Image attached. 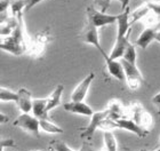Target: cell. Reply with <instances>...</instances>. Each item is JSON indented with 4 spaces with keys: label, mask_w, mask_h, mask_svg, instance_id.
<instances>
[{
    "label": "cell",
    "mask_w": 160,
    "mask_h": 151,
    "mask_svg": "<svg viewBox=\"0 0 160 151\" xmlns=\"http://www.w3.org/2000/svg\"><path fill=\"white\" fill-rule=\"evenodd\" d=\"M30 41L31 39H27L25 37L23 20H21L20 25L14 30L13 33L7 37H1L0 46L2 50H6L15 56H20L22 54L28 53Z\"/></svg>",
    "instance_id": "1"
},
{
    "label": "cell",
    "mask_w": 160,
    "mask_h": 151,
    "mask_svg": "<svg viewBox=\"0 0 160 151\" xmlns=\"http://www.w3.org/2000/svg\"><path fill=\"white\" fill-rule=\"evenodd\" d=\"M118 24V34L116 39V44L110 53V58L118 60L119 57L123 56V53L126 50L127 46L129 45L128 36L130 32V23H129V9L122 10V13L119 14V18L117 21Z\"/></svg>",
    "instance_id": "2"
},
{
    "label": "cell",
    "mask_w": 160,
    "mask_h": 151,
    "mask_svg": "<svg viewBox=\"0 0 160 151\" xmlns=\"http://www.w3.org/2000/svg\"><path fill=\"white\" fill-rule=\"evenodd\" d=\"M129 113L132 116L135 123H136L140 127H142L145 131L150 132L152 125H153V118L151 116L149 111H147L143 108V105L137 102V101H133L129 104Z\"/></svg>",
    "instance_id": "3"
},
{
    "label": "cell",
    "mask_w": 160,
    "mask_h": 151,
    "mask_svg": "<svg viewBox=\"0 0 160 151\" xmlns=\"http://www.w3.org/2000/svg\"><path fill=\"white\" fill-rule=\"evenodd\" d=\"M86 15H87V22H89L96 27L97 29L109 24L117 23L118 18H119V14L118 15H110L104 12L97 10L94 6H87L86 8Z\"/></svg>",
    "instance_id": "4"
},
{
    "label": "cell",
    "mask_w": 160,
    "mask_h": 151,
    "mask_svg": "<svg viewBox=\"0 0 160 151\" xmlns=\"http://www.w3.org/2000/svg\"><path fill=\"white\" fill-rule=\"evenodd\" d=\"M50 33L49 29L47 28L45 30L38 32L33 37V39H31L30 45H29V49H28V54L33 58H39L45 52L47 44L50 41Z\"/></svg>",
    "instance_id": "5"
},
{
    "label": "cell",
    "mask_w": 160,
    "mask_h": 151,
    "mask_svg": "<svg viewBox=\"0 0 160 151\" xmlns=\"http://www.w3.org/2000/svg\"><path fill=\"white\" fill-rule=\"evenodd\" d=\"M121 64L125 70V78H126L127 86L132 89V91H136L140 88V86L143 84L144 78L141 73V71L137 69L136 64L129 63L126 60H121Z\"/></svg>",
    "instance_id": "6"
},
{
    "label": "cell",
    "mask_w": 160,
    "mask_h": 151,
    "mask_svg": "<svg viewBox=\"0 0 160 151\" xmlns=\"http://www.w3.org/2000/svg\"><path fill=\"white\" fill-rule=\"evenodd\" d=\"M14 126L23 129L29 134L33 135L34 138H39V131H40V120L36 116H31L29 113L23 112L16 118V120L14 121Z\"/></svg>",
    "instance_id": "7"
},
{
    "label": "cell",
    "mask_w": 160,
    "mask_h": 151,
    "mask_svg": "<svg viewBox=\"0 0 160 151\" xmlns=\"http://www.w3.org/2000/svg\"><path fill=\"white\" fill-rule=\"evenodd\" d=\"M109 117H110V110H109L108 108L102 111L94 112L88 126L83 128V131L81 132L80 138H83V140H90V138H93L95 131H96L97 128H100L101 123H102L104 119H107V118H109Z\"/></svg>",
    "instance_id": "8"
},
{
    "label": "cell",
    "mask_w": 160,
    "mask_h": 151,
    "mask_svg": "<svg viewBox=\"0 0 160 151\" xmlns=\"http://www.w3.org/2000/svg\"><path fill=\"white\" fill-rule=\"evenodd\" d=\"M80 39L86 43L88 45H92L96 48L98 52L101 53V55H104L105 52L102 48L100 44V37H98V31H97V28L94 27L93 24L87 22L86 25L83 27V29L80 32Z\"/></svg>",
    "instance_id": "9"
},
{
    "label": "cell",
    "mask_w": 160,
    "mask_h": 151,
    "mask_svg": "<svg viewBox=\"0 0 160 151\" xmlns=\"http://www.w3.org/2000/svg\"><path fill=\"white\" fill-rule=\"evenodd\" d=\"M114 120L117 123L118 128L130 132V133H133V134L136 135L137 138H143L149 134V131H145V129H143L142 127H140L132 118L125 117V118H119V119H114Z\"/></svg>",
    "instance_id": "10"
},
{
    "label": "cell",
    "mask_w": 160,
    "mask_h": 151,
    "mask_svg": "<svg viewBox=\"0 0 160 151\" xmlns=\"http://www.w3.org/2000/svg\"><path fill=\"white\" fill-rule=\"evenodd\" d=\"M94 78H95V73L90 72L86 78H83L82 80L80 81L79 84L76 86L73 89L72 94H71V101H78V102H82L86 98L88 89L90 87V84L93 83Z\"/></svg>",
    "instance_id": "11"
},
{
    "label": "cell",
    "mask_w": 160,
    "mask_h": 151,
    "mask_svg": "<svg viewBox=\"0 0 160 151\" xmlns=\"http://www.w3.org/2000/svg\"><path fill=\"white\" fill-rule=\"evenodd\" d=\"M102 56H103L104 61H105V68H107L108 73L112 76L113 78H116L117 80L121 81V83L126 80V78H125V70H123L121 62H118L117 60L110 58V56L107 53L102 55Z\"/></svg>",
    "instance_id": "12"
},
{
    "label": "cell",
    "mask_w": 160,
    "mask_h": 151,
    "mask_svg": "<svg viewBox=\"0 0 160 151\" xmlns=\"http://www.w3.org/2000/svg\"><path fill=\"white\" fill-rule=\"evenodd\" d=\"M64 110L71 113L81 114V116H87V117H92L94 114V110L88 105V104L83 103V102H78V101H71L68 103L63 104Z\"/></svg>",
    "instance_id": "13"
},
{
    "label": "cell",
    "mask_w": 160,
    "mask_h": 151,
    "mask_svg": "<svg viewBox=\"0 0 160 151\" xmlns=\"http://www.w3.org/2000/svg\"><path fill=\"white\" fill-rule=\"evenodd\" d=\"M17 95H18V100L16 103L21 109V111H23L25 113H29L30 111H32L33 100H32L31 92L27 88H20L17 91Z\"/></svg>",
    "instance_id": "14"
},
{
    "label": "cell",
    "mask_w": 160,
    "mask_h": 151,
    "mask_svg": "<svg viewBox=\"0 0 160 151\" xmlns=\"http://www.w3.org/2000/svg\"><path fill=\"white\" fill-rule=\"evenodd\" d=\"M157 34H158L157 28H147V29L140 34V37L137 38V40L135 41V45L141 48H143V49H147L148 46H149L152 41L156 40Z\"/></svg>",
    "instance_id": "15"
},
{
    "label": "cell",
    "mask_w": 160,
    "mask_h": 151,
    "mask_svg": "<svg viewBox=\"0 0 160 151\" xmlns=\"http://www.w3.org/2000/svg\"><path fill=\"white\" fill-rule=\"evenodd\" d=\"M32 112L38 119H50L47 111V98H34L32 105Z\"/></svg>",
    "instance_id": "16"
},
{
    "label": "cell",
    "mask_w": 160,
    "mask_h": 151,
    "mask_svg": "<svg viewBox=\"0 0 160 151\" xmlns=\"http://www.w3.org/2000/svg\"><path fill=\"white\" fill-rule=\"evenodd\" d=\"M64 91V86L62 84L57 85L55 89L52 92V94L47 98V111L49 112L50 110L55 109L58 107L62 102H61V98H62V93Z\"/></svg>",
    "instance_id": "17"
},
{
    "label": "cell",
    "mask_w": 160,
    "mask_h": 151,
    "mask_svg": "<svg viewBox=\"0 0 160 151\" xmlns=\"http://www.w3.org/2000/svg\"><path fill=\"white\" fill-rule=\"evenodd\" d=\"M108 109L110 110V118L112 119H119V118L126 117V112H125V107L119 100H112L110 103L108 104Z\"/></svg>",
    "instance_id": "18"
},
{
    "label": "cell",
    "mask_w": 160,
    "mask_h": 151,
    "mask_svg": "<svg viewBox=\"0 0 160 151\" xmlns=\"http://www.w3.org/2000/svg\"><path fill=\"white\" fill-rule=\"evenodd\" d=\"M150 8H149V6H148L147 3H143L142 6L137 7L136 9L133 10L132 13H129V23L130 25H133L135 22H137V21H142V18H143L145 15H147L149 12H150Z\"/></svg>",
    "instance_id": "19"
},
{
    "label": "cell",
    "mask_w": 160,
    "mask_h": 151,
    "mask_svg": "<svg viewBox=\"0 0 160 151\" xmlns=\"http://www.w3.org/2000/svg\"><path fill=\"white\" fill-rule=\"evenodd\" d=\"M39 120L40 129H42L43 132L50 134H63V129L56 124H54L53 121H50V119H39Z\"/></svg>",
    "instance_id": "20"
},
{
    "label": "cell",
    "mask_w": 160,
    "mask_h": 151,
    "mask_svg": "<svg viewBox=\"0 0 160 151\" xmlns=\"http://www.w3.org/2000/svg\"><path fill=\"white\" fill-rule=\"evenodd\" d=\"M142 23L147 28H157V25L160 23V15L150 10L145 16L142 18Z\"/></svg>",
    "instance_id": "21"
},
{
    "label": "cell",
    "mask_w": 160,
    "mask_h": 151,
    "mask_svg": "<svg viewBox=\"0 0 160 151\" xmlns=\"http://www.w3.org/2000/svg\"><path fill=\"white\" fill-rule=\"evenodd\" d=\"M104 144L107 151H117V140L111 131L104 132Z\"/></svg>",
    "instance_id": "22"
},
{
    "label": "cell",
    "mask_w": 160,
    "mask_h": 151,
    "mask_svg": "<svg viewBox=\"0 0 160 151\" xmlns=\"http://www.w3.org/2000/svg\"><path fill=\"white\" fill-rule=\"evenodd\" d=\"M0 100L1 102H17L18 100V95H17V92H13L8 89L6 87H1L0 88Z\"/></svg>",
    "instance_id": "23"
},
{
    "label": "cell",
    "mask_w": 160,
    "mask_h": 151,
    "mask_svg": "<svg viewBox=\"0 0 160 151\" xmlns=\"http://www.w3.org/2000/svg\"><path fill=\"white\" fill-rule=\"evenodd\" d=\"M123 60H126L127 62L133 64H136V49H135V46L133 44H130L127 46L125 53H123L122 56Z\"/></svg>",
    "instance_id": "24"
},
{
    "label": "cell",
    "mask_w": 160,
    "mask_h": 151,
    "mask_svg": "<svg viewBox=\"0 0 160 151\" xmlns=\"http://www.w3.org/2000/svg\"><path fill=\"white\" fill-rule=\"evenodd\" d=\"M49 149L50 150H54V151H74V150H72L67 143H64L63 141H60V140L50 141Z\"/></svg>",
    "instance_id": "25"
},
{
    "label": "cell",
    "mask_w": 160,
    "mask_h": 151,
    "mask_svg": "<svg viewBox=\"0 0 160 151\" xmlns=\"http://www.w3.org/2000/svg\"><path fill=\"white\" fill-rule=\"evenodd\" d=\"M93 1H94V3L100 8L101 12H104V13H105V10L109 8L110 3L112 0H93Z\"/></svg>",
    "instance_id": "26"
},
{
    "label": "cell",
    "mask_w": 160,
    "mask_h": 151,
    "mask_svg": "<svg viewBox=\"0 0 160 151\" xmlns=\"http://www.w3.org/2000/svg\"><path fill=\"white\" fill-rule=\"evenodd\" d=\"M0 147H1V149L14 148V147H16V143H15V141H14L13 138H1V142H0Z\"/></svg>",
    "instance_id": "27"
},
{
    "label": "cell",
    "mask_w": 160,
    "mask_h": 151,
    "mask_svg": "<svg viewBox=\"0 0 160 151\" xmlns=\"http://www.w3.org/2000/svg\"><path fill=\"white\" fill-rule=\"evenodd\" d=\"M152 103L156 105L158 110V114H160V92L158 93L157 95H154L153 98H152Z\"/></svg>",
    "instance_id": "28"
},
{
    "label": "cell",
    "mask_w": 160,
    "mask_h": 151,
    "mask_svg": "<svg viewBox=\"0 0 160 151\" xmlns=\"http://www.w3.org/2000/svg\"><path fill=\"white\" fill-rule=\"evenodd\" d=\"M79 151H97V150L94 148V147H92V145L85 140V142L82 143V145H81V148H80Z\"/></svg>",
    "instance_id": "29"
},
{
    "label": "cell",
    "mask_w": 160,
    "mask_h": 151,
    "mask_svg": "<svg viewBox=\"0 0 160 151\" xmlns=\"http://www.w3.org/2000/svg\"><path fill=\"white\" fill-rule=\"evenodd\" d=\"M42 0H29V3H28L27 8H25V12H28V10H30L31 8H33L36 5H38L39 3H41Z\"/></svg>",
    "instance_id": "30"
},
{
    "label": "cell",
    "mask_w": 160,
    "mask_h": 151,
    "mask_svg": "<svg viewBox=\"0 0 160 151\" xmlns=\"http://www.w3.org/2000/svg\"><path fill=\"white\" fill-rule=\"evenodd\" d=\"M117 1H119V3H121V9L125 10L128 8V3H129L130 0H117Z\"/></svg>",
    "instance_id": "31"
},
{
    "label": "cell",
    "mask_w": 160,
    "mask_h": 151,
    "mask_svg": "<svg viewBox=\"0 0 160 151\" xmlns=\"http://www.w3.org/2000/svg\"><path fill=\"white\" fill-rule=\"evenodd\" d=\"M0 119H1V124H5L6 121H8V116H5V113L1 112V114H0Z\"/></svg>",
    "instance_id": "32"
},
{
    "label": "cell",
    "mask_w": 160,
    "mask_h": 151,
    "mask_svg": "<svg viewBox=\"0 0 160 151\" xmlns=\"http://www.w3.org/2000/svg\"><path fill=\"white\" fill-rule=\"evenodd\" d=\"M156 40H157L158 43H160V31H158V34H157V38H156Z\"/></svg>",
    "instance_id": "33"
},
{
    "label": "cell",
    "mask_w": 160,
    "mask_h": 151,
    "mask_svg": "<svg viewBox=\"0 0 160 151\" xmlns=\"http://www.w3.org/2000/svg\"><path fill=\"white\" fill-rule=\"evenodd\" d=\"M30 151H42V150H39V149H32V150Z\"/></svg>",
    "instance_id": "34"
},
{
    "label": "cell",
    "mask_w": 160,
    "mask_h": 151,
    "mask_svg": "<svg viewBox=\"0 0 160 151\" xmlns=\"http://www.w3.org/2000/svg\"><path fill=\"white\" fill-rule=\"evenodd\" d=\"M153 151H160V148H158V149H156V150H153Z\"/></svg>",
    "instance_id": "35"
},
{
    "label": "cell",
    "mask_w": 160,
    "mask_h": 151,
    "mask_svg": "<svg viewBox=\"0 0 160 151\" xmlns=\"http://www.w3.org/2000/svg\"><path fill=\"white\" fill-rule=\"evenodd\" d=\"M140 151H147V150H145V149H142V150H140Z\"/></svg>",
    "instance_id": "36"
},
{
    "label": "cell",
    "mask_w": 160,
    "mask_h": 151,
    "mask_svg": "<svg viewBox=\"0 0 160 151\" xmlns=\"http://www.w3.org/2000/svg\"><path fill=\"white\" fill-rule=\"evenodd\" d=\"M12 1H13V0H12Z\"/></svg>",
    "instance_id": "37"
}]
</instances>
